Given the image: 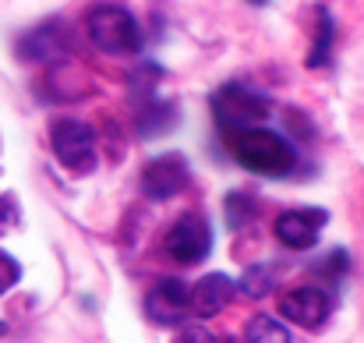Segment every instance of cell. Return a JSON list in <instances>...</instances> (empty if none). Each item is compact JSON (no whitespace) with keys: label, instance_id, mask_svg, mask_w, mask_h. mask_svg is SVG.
Listing matches in <instances>:
<instances>
[{"label":"cell","instance_id":"8","mask_svg":"<svg viewBox=\"0 0 364 343\" xmlns=\"http://www.w3.org/2000/svg\"><path fill=\"white\" fill-rule=\"evenodd\" d=\"M279 312L287 322L294 326H304V329H318L326 326L329 312H333V297L322 290V287H297L290 290L283 301H279Z\"/></svg>","mask_w":364,"mask_h":343},{"label":"cell","instance_id":"6","mask_svg":"<svg viewBox=\"0 0 364 343\" xmlns=\"http://www.w3.org/2000/svg\"><path fill=\"white\" fill-rule=\"evenodd\" d=\"M191 181V170L184 163V156L177 152H166V156H156L145 170H141V191L152 199V202H166L173 195H181Z\"/></svg>","mask_w":364,"mask_h":343},{"label":"cell","instance_id":"2","mask_svg":"<svg viewBox=\"0 0 364 343\" xmlns=\"http://www.w3.org/2000/svg\"><path fill=\"white\" fill-rule=\"evenodd\" d=\"M89 39L100 53L110 57H131L141 50V28L121 4H96L89 11Z\"/></svg>","mask_w":364,"mask_h":343},{"label":"cell","instance_id":"17","mask_svg":"<svg viewBox=\"0 0 364 343\" xmlns=\"http://www.w3.org/2000/svg\"><path fill=\"white\" fill-rule=\"evenodd\" d=\"M21 280V262L7 251H0V294H7L14 283Z\"/></svg>","mask_w":364,"mask_h":343},{"label":"cell","instance_id":"11","mask_svg":"<svg viewBox=\"0 0 364 343\" xmlns=\"http://www.w3.org/2000/svg\"><path fill=\"white\" fill-rule=\"evenodd\" d=\"M234 280L227 273H205L198 283H195V297H191V312L198 319H213L220 315L230 301H234Z\"/></svg>","mask_w":364,"mask_h":343},{"label":"cell","instance_id":"9","mask_svg":"<svg viewBox=\"0 0 364 343\" xmlns=\"http://www.w3.org/2000/svg\"><path fill=\"white\" fill-rule=\"evenodd\" d=\"M326 213L322 209H290V213H279L276 223H272V233L276 241H283L287 248L294 251H304L318 241V230L326 227Z\"/></svg>","mask_w":364,"mask_h":343},{"label":"cell","instance_id":"3","mask_svg":"<svg viewBox=\"0 0 364 343\" xmlns=\"http://www.w3.org/2000/svg\"><path fill=\"white\" fill-rule=\"evenodd\" d=\"M213 114L220 131H241L247 124H262L269 117V100L244 89V85H223L216 96H213Z\"/></svg>","mask_w":364,"mask_h":343},{"label":"cell","instance_id":"5","mask_svg":"<svg viewBox=\"0 0 364 343\" xmlns=\"http://www.w3.org/2000/svg\"><path fill=\"white\" fill-rule=\"evenodd\" d=\"M213 251V230L202 213H184L166 233V255L181 265H198Z\"/></svg>","mask_w":364,"mask_h":343},{"label":"cell","instance_id":"14","mask_svg":"<svg viewBox=\"0 0 364 343\" xmlns=\"http://www.w3.org/2000/svg\"><path fill=\"white\" fill-rule=\"evenodd\" d=\"M244 340L251 343H287L290 340V329L287 326H279L276 319H269V315H255V319H247V326H244Z\"/></svg>","mask_w":364,"mask_h":343},{"label":"cell","instance_id":"4","mask_svg":"<svg viewBox=\"0 0 364 343\" xmlns=\"http://www.w3.org/2000/svg\"><path fill=\"white\" fill-rule=\"evenodd\" d=\"M50 145L68 170L82 174L96 163V131L85 120H57L50 131Z\"/></svg>","mask_w":364,"mask_h":343},{"label":"cell","instance_id":"16","mask_svg":"<svg viewBox=\"0 0 364 343\" xmlns=\"http://www.w3.org/2000/svg\"><path fill=\"white\" fill-rule=\"evenodd\" d=\"M251 216H255V202L247 195H241V191L227 195V220H230V227H244Z\"/></svg>","mask_w":364,"mask_h":343},{"label":"cell","instance_id":"15","mask_svg":"<svg viewBox=\"0 0 364 343\" xmlns=\"http://www.w3.org/2000/svg\"><path fill=\"white\" fill-rule=\"evenodd\" d=\"M269 287H272V273H269L265 265H255V269L244 273L241 290L247 297H262V294H269Z\"/></svg>","mask_w":364,"mask_h":343},{"label":"cell","instance_id":"7","mask_svg":"<svg viewBox=\"0 0 364 343\" xmlns=\"http://www.w3.org/2000/svg\"><path fill=\"white\" fill-rule=\"evenodd\" d=\"M191 297H195V287H188L184 280H159L149 297H145V312L156 326H177L184 322V315L191 312Z\"/></svg>","mask_w":364,"mask_h":343},{"label":"cell","instance_id":"10","mask_svg":"<svg viewBox=\"0 0 364 343\" xmlns=\"http://www.w3.org/2000/svg\"><path fill=\"white\" fill-rule=\"evenodd\" d=\"M18 53L25 60H39V64L60 60L68 53V28L60 21H43L39 28H32L28 36H21Z\"/></svg>","mask_w":364,"mask_h":343},{"label":"cell","instance_id":"13","mask_svg":"<svg viewBox=\"0 0 364 343\" xmlns=\"http://www.w3.org/2000/svg\"><path fill=\"white\" fill-rule=\"evenodd\" d=\"M333 53V14L326 7H318V32H315V46L308 53V68H326Z\"/></svg>","mask_w":364,"mask_h":343},{"label":"cell","instance_id":"12","mask_svg":"<svg viewBox=\"0 0 364 343\" xmlns=\"http://www.w3.org/2000/svg\"><path fill=\"white\" fill-rule=\"evenodd\" d=\"M173 117H177V110H173L170 103H163V100H149V110L138 117L141 134H145V138H159V134H166L170 124H173Z\"/></svg>","mask_w":364,"mask_h":343},{"label":"cell","instance_id":"18","mask_svg":"<svg viewBox=\"0 0 364 343\" xmlns=\"http://www.w3.org/2000/svg\"><path fill=\"white\" fill-rule=\"evenodd\" d=\"M184 340H213V333L209 329H195V333H181Z\"/></svg>","mask_w":364,"mask_h":343},{"label":"cell","instance_id":"1","mask_svg":"<svg viewBox=\"0 0 364 343\" xmlns=\"http://www.w3.org/2000/svg\"><path fill=\"white\" fill-rule=\"evenodd\" d=\"M230 152L237 156L244 170L251 174H262V177H287L294 167H297V152L294 145L272 131V127H258V124H247L241 131H230Z\"/></svg>","mask_w":364,"mask_h":343}]
</instances>
